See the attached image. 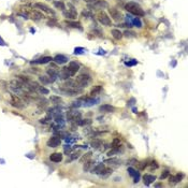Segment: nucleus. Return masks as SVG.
<instances>
[{"label": "nucleus", "mask_w": 188, "mask_h": 188, "mask_svg": "<svg viewBox=\"0 0 188 188\" xmlns=\"http://www.w3.org/2000/svg\"><path fill=\"white\" fill-rule=\"evenodd\" d=\"M38 91H40L41 94H45L47 95L50 91H48V89H46L45 87H43V86H39V88H38Z\"/></svg>", "instance_id": "obj_27"}, {"label": "nucleus", "mask_w": 188, "mask_h": 188, "mask_svg": "<svg viewBox=\"0 0 188 188\" xmlns=\"http://www.w3.org/2000/svg\"><path fill=\"white\" fill-rule=\"evenodd\" d=\"M63 16L65 17H67V19H74L75 16H76V14L73 12H71V11H63Z\"/></svg>", "instance_id": "obj_23"}, {"label": "nucleus", "mask_w": 188, "mask_h": 188, "mask_svg": "<svg viewBox=\"0 0 188 188\" xmlns=\"http://www.w3.org/2000/svg\"><path fill=\"white\" fill-rule=\"evenodd\" d=\"M50 159H51V161H53V162H60V161L63 160V154L53 153L50 156Z\"/></svg>", "instance_id": "obj_10"}, {"label": "nucleus", "mask_w": 188, "mask_h": 188, "mask_svg": "<svg viewBox=\"0 0 188 188\" xmlns=\"http://www.w3.org/2000/svg\"><path fill=\"white\" fill-rule=\"evenodd\" d=\"M35 6L37 8V9L41 10V11H43V12L47 13V14H55V12H54L53 10L51 9L50 6H47L46 4H44V3H41V2H37L35 3Z\"/></svg>", "instance_id": "obj_7"}, {"label": "nucleus", "mask_w": 188, "mask_h": 188, "mask_svg": "<svg viewBox=\"0 0 188 188\" xmlns=\"http://www.w3.org/2000/svg\"><path fill=\"white\" fill-rule=\"evenodd\" d=\"M99 111L100 112H104V113H113L115 111V108L110 105V104H103L99 108Z\"/></svg>", "instance_id": "obj_9"}, {"label": "nucleus", "mask_w": 188, "mask_h": 188, "mask_svg": "<svg viewBox=\"0 0 188 188\" xmlns=\"http://www.w3.org/2000/svg\"><path fill=\"white\" fill-rule=\"evenodd\" d=\"M51 1H52V0H51Z\"/></svg>", "instance_id": "obj_42"}, {"label": "nucleus", "mask_w": 188, "mask_h": 188, "mask_svg": "<svg viewBox=\"0 0 188 188\" xmlns=\"http://www.w3.org/2000/svg\"><path fill=\"white\" fill-rule=\"evenodd\" d=\"M88 6L90 8V9H94V10H101V9H105L109 6L107 1H104V0H96L95 2L93 3H88Z\"/></svg>", "instance_id": "obj_3"}, {"label": "nucleus", "mask_w": 188, "mask_h": 188, "mask_svg": "<svg viewBox=\"0 0 188 188\" xmlns=\"http://www.w3.org/2000/svg\"><path fill=\"white\" fill-rule=\"evenodd\" d=\"M150 167H152V169H157V168H158V163H157L156 161H152Z\"/></svg>", "instance_id": "obj_34"}, {"label": "nucleus", "mask_w": 188, "mask_h": 188, "mask_svg": "<svg viewBox=\"0 0 188 188\" xmlns=\"http://www.w3.org/2000/svg\"><path fill=\"white\" fill-rule=\"evenodd\" d=\"M111 173H112V169H110V168H104V169L99 173V175H100L101 177H107V176L111 175Z\"/></svg>", "instance_id": "obj_18"}, {"label": "nucleus", "mask_w": 188, "mask_h": 188, "mask_svg": "<svg viewBox=\"0 0 188 188\" xmlns=\"http://www.w3.org/2000/svg\"><path fill=\"white\" fill-rule=\"evenodd\" d=\"M85 2H87V3H93V2H95L96 0H84Z\"/></svg>", "instance_id": "obj_38"}, {"label": "nucleus", "mask_w": 188, "mask_h": 188, "mask_svg": "<svg viewBox=\"0 0 188 188\" xmlns=\"http://www.w3.org/2000/svg\"><path fill=\"white\" fill-rule=\"evenodd\" d=\"M168 175H169V171H164V172H162V174L160 175V179H166V177H168Z\"/></svg>", "instance_id": "obj_32"}, {"label": "nucleus", "mask_w": 188, "mask_h": 188, "mask_svg": "<svg viewBox=\"0 0 188 188\" xmlns=\"http://www.w3.org/2000/svg\"><path fill=\"white\" fill-rule=\"evenodd\" d=\"M105 162H109V163H111V164H118L119 161H118V160H117V159H114V158H113V159H109V160H107Z\"/></svg>", "instance_id": "obj_29"}, {"label": "nucleus", "mask_w": 188, "mask_h": 188, "mask_svg": "<svg viewBox=\"0 0 188 188\" xmlns=\"http://www.w3.org/2000/svg\"><path fill=\"white\" fill-rule=\"evenodd\" d=\"M125 36L126 37H135V33L132 31H129V30H127V31H125Z\"/></svg>", "instance_id": "obj_30"}, {"label": "nucleus", "mask_w": 188, "mask_h": 188, "mask_svg": "<svg viewBox=\"0 0 188 188\" xmlns=\"http://www.w3.org/2000/svg\"><path fill=\"white\" fill-rule=\"evenodd\" d=\"M66 24L69 27H72V28H78V29H82V26H81V23L78 22H71V21H66Z\"/></svg>", "instance_id": "obj_17"}, {"label": "nucleus", "mask_w": 188, "mask_h": 188, "mask_svg": "<svg viewBox=\"0 0 188 188\" xmlns=\"http://www.w3.org/2000/svg\"><path fill=\"white\" fill-rule=\"evenodd\" d=\"M0 45H4V42H3V40L0 38Z\"/></svg>", "instance_id": "obj_39"}, {"label": "nucleus", "mask_w": 188, "mask_h": 188, "mask_svg": "<svg viewBox=\"0 0 188 188\" xmlns=\"http://www.w3.org/2000/svg\"><path fill=\"white\" fill-rule=\"evenodd\" d=\"M50 100L52 101V103H55V104H58V103H61V98L60 97H57V96H52L50 98Z\"/></svg>", "instance_id": "obj_24"}, {"label": "nucleus", "mask_w": 188, "mask_h": 188, "mask_svg": "<svg viewBox=\"0 0 188 188\" xmlns=\"http://www.w3.org/2000/svg\"><path fill=\"white\" fill-rule=\"evenodd\" d=\"M133 24H135V25H137V27H141V26H142L141 22H140V19H133Z\"/></svg>", "instance_id": "obj_31"}, {"label": "nucleus", "mask_w": 188, "mask_h": 188, "mask_svg": "<svg viewBox=\"0 0 188 188\" xmlns=\"http://www.w3.org/2000/svg\"><path fill=\"white\" fill-rule=\"evenodd\" d=\"M155 186H156V187H161L162 185H161V184H155Z\"/></svg>", "instance_id": "obj_40"}, {"label": "nucleus", "mask_w": 188, "mask_h": 188, "mask_svg": "<svg viewBox=\"0 0 188 188\" xmlns=\"http://www.w3.org/2000/svg\"><path fill=\"white\" fill-rule=\"evenodd\" d=\"M73 1H78V0H73Z\"/></svg>", "instance_id": "obj_41"}, {"label": "nucleus", "mask_w": 188, "mask_h": 188, "mask_svg": "<svg viewBox=\"0 0 188 188\" xmlns=\"http://www.w3.org/2000/svg\"><path fill=\"white\" fill-rule=\"evenodd\" d=\"M125 9L127 10L129 13H131V14L137 15V16H144V14H145L143 9L139 6L138 3H135V2H128L125 6Z\"/></svg>", "instance_id": "obj_1"}, {"label": "nucleus", "mask_w": 188, "mask_h": 188, "mask_svg": "<svg viewBox=\"0 0 188 188\" xmlns=\"http://www.w3.org/2000/svg\"><path fill=\"white\" fill-rule=\"evenodd\" d=\"M91 166H93V161H91V160L87 161V162L84 164V171H89V169L91 168Z\"/></svg>", "instance_id": "obj_26"}, {"label": "nucleus", "mask_w": 188, "mask_h": 188, "mask_svg": "<svg viewBox=\"0 0 188 188\" xmlns=\"http://www.w3.org/2000/svg\"><path fill=\"white\" fill-rule=\"evenodd\" d=\"M98 21H99L103 26L111 25V19L109 17V15H108L107 13L103 12V11L99 12V14H98Z\"/></svg>", "instance_id": "obj_4"}, {"label": "nucleus", "mask_w": 188, "mask_h": 188, "mask_svg": "<svg viewBox=\"0 0 188 188\" xmlns=\"http://www.w3.org/2000/svg\"><path fill=\"white\" fill-rule=\"evenodd\" d=\"M183 177H184V174H182V173H179V174H176L174 176H171L170 177V184H176L179 181H182Z\"/></svg>", "instance_id": "obj_13"}, {"label": "nucleus", "mask_w": 188, "mask_h": 188, "mask_svg": "<svg viewBox=\"0 0 188 188\" xmlns=\"http://www.w3.org/2000/svg\"><path fill=\"white\" fill-rule=\"evenodd\" d=\"M101 89H102V87H101L100 85H98V86H95V87L93 88V90L90 91V96H91V97H94V96L98 95L101 91Z\"/></svg>", "instance_id": "obj_22"}, {"label": "nucleus", "mask_w": 188, "mask_h": 188, "mask_svg": "<svg viewBox=\"0 0 188 188\" xmlns=\"http://www.w3.org/2000/svg\"><path fill=\"white\" fill-rule=\"evenodd\" d=\"M135 63H137V61H129V63H126V65L127 66H133Z\"/></svg>", "instance_id": "obj_37"}, {"label": "nucleus", "mask_w": 188, "mask_h": 188, "mask_svg": "<svg viewBox=\"0 0 188 188\" xmlns=\"http://www.w3.org/2000/svg\"><path fill=\"white\" fill-rule=\"evenodd\" d=\"M118 146H120V141H119L118 139H115L112 143V147L113 148H118Z\"/></svg>", "instance_id": "obj_28"}, {"label": "nucleus", "mask_w": 188, "mask_h": 188, "mask_svg": "<svg viewBox=\"0 0 188 188\" xmlns=\"http://www.w3.org/2000/svg\"><path fill=\"white\" fill-rule=\"evenodd\" d=\"M54 61L58 65H63V63H66L68 61V58L66 56H63V55H57V56L54 57Z\"/></svg>", "instance_id": "obj_11"}, {"label": "nucleus", "mask_w": 188, "mask_h": 188, "mask_svg": "<svg viewBox=\"0 0 188 188\" xmlns=\"http://www.w3.org/2000/svg\"><path fill=\"white\" fill-rule=\"evenodd\" d=\"M138 164H139V169L140 170H143L145 167H146V163L145 162H140V163H138Z\"/></svg>", "instance_id": "obj_35"}, {"label": "nucleus", "mask_w": 188, "mask_h": 188, "mask_svg": "<svg viewBox=\"0 0 188 188\" xmlns=\"http://www.w3.org/2000/svg\"><path fill=\"white\" fill-rule=\"evenodd\" d=\"M90 155H91V153H88L87 155H86V156H84V157H83V158H82V159H81V161H82V162H83V161H84L85 159H88V158H89V157H90Z\"/></svg>", "instance_id": "obj_36"}, {"label": "nucleus", "mask_w": 188, "mask_h": 188, "mask_svg": "<svg viewBox=\"0 0 188 188\" xmlns=\"http://www.w3.org/2000/svg\"><path fill=\"white\" fill-rule=\"evenodd\" d=\"M69 68H71V69H73L74 71H76L78 72V68H80V66L78 65V63H75V61H71V63H69Z\"/></svg>", "instance_id": "obj_25"}, {"label": "nucleus", "mask_w": 188, "mask_h": 188, "mask_svg": "<svg viewBox=\"0 0 188 188\" xmlns=\"http://www.w3.org/2000/svg\"><path fill=\"white\" fill-rule=\"evenodd\" d=\"M75 82H76V84H78V87L83 88V87H85V86H87V85L90 83L91 78L88 74H81L76 78Z\"/></svg>", "instance_id": "obj_2"}, {"label": "nucleus", "mask_w": 188, "mask_h": 188, "mask_svg": "<svg viewBox=\"0 0 188 188\" xmlns=\"http://www.w3.org/2000/svg\"><path fill=\"white\" fill-rule=\"evenodd\" d=\"M109 12H110L112 19H114V21H116V22H120L122 19V13H120V11H118V10L115 9V8L109 9Z\"/></svg>", "instance_id": "obj_6"}, {"label": "nucleus", "mask_w": 188, "mask_h": 188, "mask_svg": "<svg viewBox=\"0 0 188 188\" xmlns=\"http://www.w3.org/2000/svg\"><path fill=\"white\" fill-rule=\"evenodd\" d=\"M11 104H12L13 107L19 108V109H23V108L25 107L24 101H23L19 97L15 96V95H12V96H11Z\"/></svg>", "instance_id": "obj_5"}, {"label": "nucleus", "mask_w": 188, "mask_h": 188, "mask_svg": "<svg viewBox=\"0 0 188 188\" xmlns=\"http://www.w3.org/2000/svg\"><path fill=\"white\" fill-rule=\"evenodd\" d=\"M53 4L56 9H59V10H61V11H65V9H66V8H65V3H63V1H60V0H58V1H54Z\"/></svg>", "instance_id": "obj_20"}, {"label": "nucleus", "mask_w": 188, "mask_h": 188, "mask_svg": "<svg viewBox=\"0 0 188 188\" xmlns=\"http://www.w3.org/2000/svg\"><path fill=\"white\" fill-rule=\"evenodd\" d=\"M52 60V57H42V58H39V59L35 60L33 63H47Z\"/></svg>", "instance_id": "obj_19"}, {"label": "nucleus", "mask_w": 188, "mask_h": 188, "mask_svg": "<svg viewBox=\"0 0 188 188\" xmlns=\"http://www.w3.org/2000/svg\"><path fill=\"white\" fill-rule=\"evenodd\" d=\"M111 35H112V37L114 38V39H116V40H120L122 38V33L118 29H113L112 31H111Z\"/></svg>", "instance_id": "obj_15"}, {"label": "nucleus", "mask_w": 188, "mask_h": 188, "mask_svg": "<svg viewBox=\"0 0 188 188\" xmlns=\"http://www.w3.org/2000/svg\"><path fill=\"white\" fill-rule=\"evenodd\" d=\"M39 80H40V82L42 83V84L46 85V84H50V83H52V80H51L50 76H46V75H41V76H39Z\"/></svg>", "instance_id": "obj_16"}, {"label": "nucleus", "mask_w": 188, "mask_h": 188, "mask_svg": "<svg viewBox=\"0 0 188 188\" xmlns=\"http://www.w3.org/2000/svg\"><path fill=\"white\" fill-rule=\"evenodd\" d=\"M61 141H60L59 138H57V137H52L47 140V146L48 147H57V146H59Z\"/></svg>", "instance_id": "obj_8"}, {"label": "nucleus", "mask_w": 188, "mask_h": 188, "mask_svg": "<svg viewBox=\"0 0 188 188\" xmlns=\"http://www.w3.org/2000/svg\"><path fill=\"white\" fill-rule=\"evenodd\" d=\"M128 172H129V174H130V175L133 177V182H135V183L139 182V179H140V174H139L138 171H135V170L132 169V168H129Z\"/></svg>", "instance_id": "obj_12"}, {"label": "nucleus", "mask_w": 188, "mask_h": 188, "mask_svg": "<svg viewBox=\"0 0 188 188\" xmlns=\"http://www.w3.org/2000/svg\"><path fill=\"white\" fill-rule=\"evenodd\" d=\"M143 179H144V184L145 185H150L156 179V176L154 175H150V174H145L144 176H143Z\"/></svg>", "instance_id": "obj_14"}, {"label": "nucleus", "mask_w": 188, "mask_h": 188, "mask_svg": "<svg viewBox=\"0 0 188 188\" xmlns=\"http://www.w3.org/2000/svg\"><path fill=\"white\" fill-rule=\"evenodd\" d=\"M68 8H69V11H71V12L75 13L76 14V11H75V8L71 4V3H68Z\"/></svg>", "instance_id": "obj_33"}, {"label": "nucleus", "mask_w": 188, "mask_h": 188, "mask_svg": "<svg viewBox=\"0 0 188 188\" xmlns=\"http://www.w3.org/2000/svg\"><path fill=\"white\" fill-rule=\"evenodd\" d=\"M104 168H105V167H104L103 163H99L98 166H96V167H95V168H94V169H93V173H96V174H99V173H100L101 171H102V170L104 169Z\"/></svg>", "instance_id": "obj_21"}]
</instances>
